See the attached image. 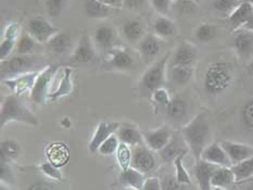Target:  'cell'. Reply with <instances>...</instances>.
Masks as SVG:
<instances>
[{"label":"cell","instance_id":"1","mask_svg":"<svg viewBox=\"0 0 253 190\" xmlns=\"http://www.w3.org/2000/svg\"><path fill=\"white\" fill-rule=\"evenodd\" d=\"M181 138L185 141L187 148L195 159V162L200 160L203 149L212 143L211 127L209 116L206 112H201L184 125L180 130Z\"/></svg>","mask_w":253,"mask_h":190},{"label":"cell","instance_id":"2","mask_svg":"<svg viewBox=\"0 0 253 190\" xmlns=\"http://www.w3.org/2000/svg\"><path fill=\"white\" fill-rule=\"evenodd\" d=\"M233 81V69L227 62H212L205 74V89L208 95L216 97L226 90Z\"/></svg>","mask_w":253,"mask_h":190},{"label":"cell","instance_id":"3","mask_svg":"<svg viewBox=\"0 0 253 190\" xmlns=\"http://www.w3.org/2000/svg\"><path fill=\"white\" fill-rule=\"evenodd\" d=\"M1 118H0V125L3 127L11 122L24 123L31 126H37L38 118L29 108L26 107L20 96L11 95L4 98L1 105Z\"/></svg>","mask_w":253,"mask_h":190},{"label":"cell","instance_id":"4","mask_svg":"<svg viewBox=\"0 0 253 190\" xmlns=\"http://www.w3.org/2000/svg\"><path fill=\"white\" fill-rule=\"evenodd\" d=\"M170 57H172V52H167L146 70L139 83L142 90L152 95L153 91L163 87L168 78V68Z\"/></svg>","mask_w":253,"mask_h":190},{"label":"cell","instance_id":"5","mask_svg":"<svg viewBox=\"0 0 253 190\" xmlns=\"http://www.w3.org/2000/svg\"><path fill=\"white\" fill-rule=\"evenodd\" d=\"M59 71V67H47L41 71L40 75L36 78V81L31 90V98L38 106H45L47 100L50 97V88L52 81L54 79L57 72Z\"/></svg>","mask_w":253,"mask_h":190},{"label":"cell","instance_id":"6","mask_svg":"<svg viewBox=\"0 0 253 190\" xmlns=\"http://www.w3.org/2000/svg\"><path fill=\"white\" fill-rule=\"evenodd\" d=\"M35 59L31 54H18L1 61V77L3 79L13 78L25 73L33 72Z\"/></svg>","mask_w":253,"mask_h":190},{"label":"cell","instance_id":"7","mask_svg":"<svg viewBox=\"0 0 253 190\" xmlns=\"http://www.w3.org/2000/svg\"><path fill=\"white\" fill-rule=\"evenodd\" d=\"M26 32H29L38 42L46 45L59 30L45 16L36 15L29 21L26 25Z\"/></svg>","mask_w":253,"mask_h":190},{"label":"cell","instance_id":"8","mask_svg":"<svg viewBox=\"0 0 253 190\" xmlns=\"http://www.w3.org/2000/svg\"><path fill=\"white\" fill-rule=\"evenodd\" d=\"M233 46L241 62L248 64L253 58V31L239 29L234 33Z\"/></svg>","mask_w":253,"mask_h":190},{"label":"cell","instance_id":"9","mask_svg":"<svg viewBox=\"0 0 253 190\" xmlns=\"http://www.w3.org/2000/svg\"><path fill=\"white\" fill-rule=\"evenodd\" d=\"M97 49L92 38L88 34H83L76 43V47L70 56V62L72 63H89L96 58Z\"/></svg>","mask_w":253,"mask_h":190},{"label":"cell","instance_id":"10","mask_svg":"<svg viewBox=\"0 0 253 190\" xmlns=\"http://www.w3.org/2000/svg\"><path fill=\"white\" fill-rule=\"evenodd\" d=\"M144 136V143L151 149L152 151L159 152L169 144V141L173 138V132L167 125H163L161 127H158L156 129L146 130L142 133Z\"/></svg>","mask_w":253,"mask_h":190},{"label":"cell","instance_id":"11","mask_svg":"<svg viewBox=\"0 0 253 190\" xmlns=\"http://www.w3.org/2000/svg\"><path fill=\"white\" fill-rule=\"evenodd\" d=\"M130 166L144 174L151 172L156 167L153 151L148 148L145 144L133 147V157H131Z\"/></svg>","mask_w":253,"mask_h":190},{"label":"cell","instance_id":"12","mask_svg":"<svg viewBox=\"0 0 253 190\" xmlns=\"http://www.w3.org/2000/svg\"><path fill=\"white\" fill-rule=\"evenodd\" d=\"M117 32L111 25L109 24H102L97 27L93 35V43H95L96 49L99 51H102L104 53H108L110 50L117 46Z\"/></svg>","mask_w":253,"mask_h":190},{"label":"cell","instance_id":"13","mask_svg":"<svg viewBox=\"0 0 253 190\" xmlns=\"http://www.w3.org/2000/svg\"><path fill=\"white\" fill-rule=\"evenodd\" d=\"M41 71H33V72L25 73L23 75L16 76V77L13 78L3 79L2 83L13 92V95L21 96L23 95L24 92L32 90L33 86H34L36 81V78L41 73Z\"/></svg>","mask_w":253,"mask_h":190},{"label":"cell","instance_id":"14","mask_svg":"<svg viewBox=\"0 0 253 190\" xmlns=\"http://www.w3.org/2000/svg\"><path fill=\"white\" fill-rule=\"evenodd\" d=\"M197 58V48L188 41L180 42L175 49L169 62V67L192 65Z\"/></svg>","mask_w":253,"mask_h":190},{"label":"cell","instance_id":"15","mask_svg":"<svg viewBox=\"0 0 253 190\" xmlns=\"http://www.w3.org/2000/svg\"><path fill=\"white\" fill-rule=\"evenodd\" d=\"M200 159L205 160L207 162H210L212 164H215L217 166H224V167H232L233 164L230 162L229 157L224 150L222 145L219 141H212L209 144L205 149H203Z\"/></svg>","mask_w":253,"mask_h":190},{"label":"cell","instance_id":"16","mask_svg":"<svg viewBox=\"0 0 253 190\" xmlns=\"http://www.w3.org/2000/svg\"><path fill=\"white\" fill-rule=\"evenodd\" d=\"M219 144L222 145L224 150L226 151L233 165L238 164V163L253 155V146L236 143V141L232 140H222L219 141Z\"/></svg>","mask_w":253,"mask_h":190},{"label":"cell","instance_id":"17","mask_svg":"<svg viewBox=\"0 0 253 190\" xmlns=\"http://www.w3.org/2000/svg\"><path fill=\"white\" fill-rule=\"evenodd\" d=\"M107 54V63L111 69L119 71H126L133 68L134 58L127 49L115 47Z\"/></svg>","mask_w":253,"mask_h":190},{"label":"cell","instance_id":"18","mask_svg":"<svg viewBox=\"0 0 253 190\" xmlns=\"http://www.w3.org/2000/svg\"><path fill=\"white\" fill-rule=\"evenodd\" d=\"M217 167V165L202 159L195 162V177L200 190H213L211 181Z\"/></svg>","mask_w":253,"mask_h":190},{"label":"cell","instance_id":"19","mask_svg":"<svg viewBox=\"0 0 253 190\" xmlns=\"http://www.w3.org/2000/svg\"><path fill=\"white\" fill-rule=\"evenodd\" d=\"M120 126L121 123L119 122L103 121L99 123L96 128V132L93 134L91 140L89 141V145H88V149H89L91 153L98 151L99 147H100L103 141L107 140L110 136L117 134Z\"/></svg>","mask_w":253,"mask_h":190},{"label":"cell","instance_id":"20","mask_svg":"<svg viewBox=\"0 0 253 190\" xmlns=\"http://www.w3.org/2000/svg\"><path fill=\"white\" fill-rule=\"evenodd\" d=\"M253 14V4L247 1H241L237 8L228 15V25L230 27V32L234 33L248 23V21Z\"/></svg>","mask_w":253,"mask_h":190},{"label":"cell","instance_id":"21","mask_svg":"<svg viewBox=\"0 0 253 190\" xmlns=\"http://www.w3.org/2000/svg\"><path fill=\"white\" fill-rule=\"evenodd\" d=\"M118 138L121 143L128 145L130 147H136L144 143V136L140 130L131 124H121L117 132Z\"/></svg>","mask_w":253,"mask_h":190},{"label":"cell","instance_id":"22","mask_svg":"<svg viewBox=\"0 0 253 190\" xmlns=\"http://www.w3.org/2000/svg\"><path fill=\"white\" fill-rule=\"evenodd\" d=\"M162 49L161 38L155 34H146L138 42V51L145 59L156 58Z\"/></svg>","mask_w":253,"mask_h":190},{"label":"cell","instance_id":"23","mask_svg":"<svg viewBox=\"0 0 253 190\" xmlns=\"http://www.w3.org/2000/svg\"><path fill=\"white\" fill-rule=\"evenodd\" d=\"M146 182L145 174L136 170L134 167H128L120 174V183L123 187L140 190Z\"/></svg>","mask_w":253,"mask_h":190},{"label":"cell","instance_id":"24","mask_svg":"<svg viewBox=\"0 0 253 190\" xmlns=\"http://www.w3.org/2000/svg\"><path fill=\"white\" fill-rule=\"evenodd\" d=\"M194 65H183V67H169L168 78L178 86H185L194 78Z\"/></svg>","mask_w":253,"mask_h":190},{"label":"cell","instance_id":"25","mask_svg":"<svg viewBox=\"0 0 253 190\" xmlns=\"http://www.w3.org/2000/svg\"><path fill=\"white\" fill-rule=\"evenodd\" d=\"M212 187H219V188H227L233 187L235 184H237L236 176L233 172L232 167H224L218 166L216 171L214 172L212 176Z\"/></svg>","mask_w":253,"mask_h":190},{"label":"cell","instance_id":"26","mask_svg":"<svg viewBox=\"0 0 253 190\" xmlns=\"http://www.w3.org/2000/svg\"><path fill=\"white\" fill-rule=\"evenodd\" d=\"M71 46H72V39L69 33L59 31L56 35L52 36L46 43V47L48 50L52 51L56 54H63L70 50Z\"/></svg>","mask_w":253,"mask_h":190},{"label":"cell","instance_id":"27","mask_svg":"<svg viewBox=\"0 0 253 190\" xmlns=\"http://www.w3.org/2000/svg\"><path fill=\"white\" fill-rule=\"evenodd\" d=\"M122 34L127 41L138 43L146 35L145 26L139 20L126 21L122 27Z\"/></svg>","mask_w":253,"mask_h":190},{"label":"cell","instance_id":"28","mask_svg":"<svg viewBox=\"0 0 253 190\" xmlns=\"http://www.w3.org/2000/svg\"><path fill=\"white\" fill-rule=\"evenodd\" d=\"M46 153L49 162L58 167L63 166L69 161V149L62 143H56L49 146Z\"/></svg>","mask_w":253,"mask_h":190},{"label":"cell","instance_id":"29","mask_svg":"<svg viewBox=\"0 0 253 190\" xmlns=\"http://www.w3.org/2000/svg\"><path fill=\"white\" fill-rule=\"evenodd\" d=\"M73 70L71 68H64L62 71V77L60 80V84L58 85V88L54 90L49 97V99L58 100L60 98L67 97L71 95L73 90Z\"/></svg>","mask_w":253,"mask_h":190},{"label":"cell","instance_id":"30","mask_svg":"<svg viewBox=\"0 0 253 190\" xmlns=\"http://www.w3.org/2000/svg\"><path fill=\"white\" fill-rule=\"evenodd\" d=\"M153 32L159 38L164 39V38L175 36L176 32H177V27H176L173 20L168 18L167 15H161L157 18L155 23H153Z\"/></svg>","mask_w":253,"mask_h":190},{"label":"cell","instance_id":"31","mask_svg":"<svg viewBox=\"0 0 253 190\" xmlns=\"http://www.w3.org/2000/svg\"><path fill=\"white\" fill-rule=\"evenodd\" d=\"M84 9L87 16L96 19L108 18L112 13V10H114L108 7V5L103 4L99 0H85Z\"/></svg>","mask_w":253,"mask_h":190},{"label":"cell","instance_id":"32","mask_svg":"<svg viewBox=\"0 0 253 190\" xmlns=\"http://www.w3.org/2000/svg\"><path fill=\"white\" fill-rule=\"evenodd\" d=\"M37 42L29 32H23L16 40L14 51L18 54H33L37 49Z\"/></svg>","mask_w":253,"mask_h":190},{"label":"cell","instance_id":"33","mask_svg":"<svg viewBox=\"0 0 253 190\" xmlns=\"http://www.w3.org/2000/svg\"><path fill=\"white\" fill-rule=\"evenodd\" d=\"M167 112L170 118L176 121L183 119L187 114V102L181 97L176 96L172 98L170 103L167 107Z\"/></svg>","mask_w":253,"mask_h":190},{"label":"cell","instance_id":"34","mask_svg":"<svg viewBox=\"0 0 253 190\" xmlns=\"http://www.w3.org/2000/svg\"><path fill=\"white\" fill-rule=\"evenodd\" d=\"M232 168L237 183L253 178V155L238 163V164L233 165Z\"/></svg>","mask_w":253,"mask_h":190},{"label":"cell","instance_id":"35","mask_svg":"<svg viewBox=\"0 0 253 190\" xmlns=\"http://www.w3.org/2000/svg\"><path fill=\"white\" fill-rule=\"evenodd\" d=\"M21 152V146L19 141L14 139H7L1 141L0 145V153H1V161H13L19 156Z\"/></svg>","mask_w":253,"mask_h":190},{"label":"cell","instance_id":"36","mask_svg":"<svg viewBox=\"0 0 253 190\" xmlns=\"http://www.w3.org/2000/svg\"><path fill=\"white\" fill-rule=\"evenodd\" d=\"M218 34V27L215 24L202 23L195 31V38L199 42H209L213 40Z\"/></svg>","mask_w":253,"mask_h":190},{"label":"cell","instance_id":"37","mask_svg":"<svg viewBox=\"0 0 253 190\" xmlns=\"http://www.w3.org/2000/svg\"><path fill=\"white\" fill-rule=\"evenodd\" d=\"M187 150L186 148H181V147L177 144L174 138L169 141V144L166 147V148L162 149L161 151H159V154L161 155L162 160L166 162H173L176 157L180 154H187Z\"/></svg>","mask_w":253,"mask_h":190},{"label":"cell","instance_id":"38","mask_svg":"<svg viewBox=\"0 0 253 190\" xmlns=\"http://www.w3.org/2000/svg\"><path fill=\"white\" fill-rule=\"evenodd\" d=\"M115 154H117V161L121 170L125 171L130 167L131 157H133V149H130V146L121 143Z\"/></svg>","mask_w":253,"mask_h":190},{"label":"cell","instance_id":"39","mask_svg":"<svg viewBox=\"0 0 253 190\" xmlns=\"http://www.w3.org/2000/svg\"><path fill=\"white\" fill-rule=\"evenodd\" d=\"M186 154H180L178 155L176 159L173 161V164L175 166V176L176 179H177L178 183L181 185H190L191 184V178L188 171L186 170V167L184 165V157Z\"/></svg>","mask_w":253,"mask_h":190},{"label":"cell","instance_id":"40","mask_svg":"<svg viewBox=\"0 0 253 190\" xmlns=\"http://www.w3.org/2000/svg\"><path fill=\"white\" fill-rule=\"evenodd\" d=\"M121 141L118 138L117 134H113L112 136H110L107 140L103 141L101 146L99 147L98 152L104 156H110L114 153H117Z\"/></svg>","mask_w":253,"mask_h":190},{"label":"cell","instance_id":"41","mask_svg":"<svg viewBox=\"0 0 253 190\" xmlns=\"http://www.w3.org/2000/svg\"><path fill=\"white\" fill-rule=\"evenodd\" d=\"M240 119L245 127L253 130V98L247 101L241 109Z\"/></svg>","mask_w":253,"mask_h":190},{"label":"cell","instance_id":"42","mask_svg":"<svg viewBox=\"0 0 253 190\" xmlns=\"http://www.w3.org/2000/svg\"><path fill=\"white\" fill-rule=\"evenodd\" d=\"M68 0H45L46 10L49 16L57 18L63 11Z\"/></svg>","mask_w":253,"mask_h":190},{"label":"cell","instance_id":"43","mask_svg":"<svg viewBox=\"0 0 253 190\" xmlns=\"http://www.w3.org/2000/svg\"><path fill=\"white\" fill-rule=\"evenodd\" d=\"M240 2L238 0H214L213 8L221 13L230 14L233 11L237 8Z\"/></svg>","mask_w":253,"mask_h":190},{"label":"cell","instance_id":"44","mask_svg":"<svg viewBox=\"0 0 253 190\" xmlns=\"http://www.w3.org/2000/svg\"><path fill=\"white\" fill-rule=\"evenodd\" d=\"M41 170L48 178L53 179V181L61 182L63 179L62 172L60 171V168L56 165H53L52 163H50L49 161L42 163V164L41 165Z\"/></svg>","mask_w":253,"mask_h":190},{"label":"cell","instance_id":"45","mask_svg":"<svg viewBox=\"0 0 253 190\" xmlns=\"http://www.w3.org/2000/svg\"><path fill=\"white\" fill-rule=\"evenodd\" d=\"M0 181L5 185L15 184V175L7 161L0 162Z\"/></svg>","mask_w":253,"mask_h":190},{"label":"cell","instance_id":"46","mask_svg":"<svg viewBox=\"0 0 253 190\" xmlns=\"http://www.w3.org/2000/svg\"><path fill=\"white\" fill-rule=\"evenodd\" d=\"M16 40L18 39H14V38L2 37L1 43H0V59H1V61L8 59L11 52L15 50Z\"/></svg>","mask_w":253,"mask_h":190},{"label":"cell","instance_id":"47","mask_svg":"<svg viewBox=\"0 0 253 190\" xmlns=\"http://www.w3.org/2000/svg\"><path fill=\"white\" fill-rule=\"evenodd\" d=\"M161 187L162 190H185V185H181L178 183L176 176L174 175H164L161 179Z\"/></svg>","mask_w":253,"mask_h":190},{"label":"cell","instance_id":"48","mask_svg":"<svg viewBox=\"0 0 253 190\" xmlns=\"http://www.w3.org/2000/svg\"><path fill=\"white\" fill-rule=\"evenodd\" d=\"M152 99H153V101L157 103V105L167 108L170 103L172 98H170L169 91L166 88L161 87V88H159V89L153 91Z\"/></svg>","mask_w":253,"mask_h":190},{"label":"cell","instance_id":"49","mask_svg":"<svg viewBox=\"0 0 253 190\" xmlns=\"http://www.w3.org/2000/svg\"><path fill=\"white\" fill-rule=\"evenodd\" d=\"M149 1L152 8L161 15H168L170 8L173 7V0H149Z\"/></svg>","mask_w":253,"mask_h":190},{"label":"cell","instance_id":"50","mask_svg":"<svg viewBox=\"0 0 253 190\" xmlns=\"http://www.w3.org/2000/svg\"><path fill=\"white\" fill-rule=\"evenodd\" d=\"M173 7L181 13H191L195 12L197 9L196 0H181V1L173 2Z\"/></svg>","mask_w":253,"mask_h":190},{"label":"cell","instance_id":"51","mask_svg":"<svg viewBox=\"0 0 253 190\" xmlns=\"http://www.w3.org/2000/svg\"><path fill=\"white\" fill-rule=\"evenodd\" d=\"M20 34H21L20 25L18 23L12 22V23H10L5 26L2 37H10V38H14V39H18Z\"/></svg>","mask_w":253,"mask_h":190},{"label":"cell","instance_id":"52","mask_svg":"<svg viewBox=\"0 0 253 190\" xmlns=\"http://www.w3.org/2000/svg\"><path fill=\"white\" fill-rule=\"evenodd\" d=\"M140 190H162L160 179L158 177L147 178L144 186H142Z\"/></svg>","mask_w":253,"mask_h":190},{"label":"cell","instance_id":"53","mask_svg":"<svg viewBox=\"0 0 253 190\" xmlns=\"http://www.w3.org/2000/svg\"><path fill=\"white\" fill-rule=\"evenodd\" d=\"M147 0H123V9L138 10L146 4Z\"/></svg>","mask_w":253,"mask_h":190},{"label":"cell","instance_id":"54","mask_svg":"<svg viewBox=\"0 0 253 190\" xmlns=\"http://www.w3.org/2000/svg\"><path fill=\"white\" fill-rule=\"evenodd\" d=\"M27 190H56L51 184L46 182H38L33 184Z\"/></svg>","mask_w":253,"mask_h":190},{"label":"cell","instance_id":"55","mask_svg":"<svg viewBox=\"0 0 253 190\" xmlns=\"http://www.w3.org/2000/svg\"><path fill=\"white\" fill-rule=\"evenodd\" d=\"M112 9H123V0H99Z\"/></svg>","mask_w":253,"mask_h":190},{"label":"cell","instance_id":"56","mask_svg":"<svg viewBox=\"0 0 253 190\" xmlns=\"http://www.w3.org/2000/svg\"><path fill=\"white\" fill-rule=\"evenodd\" d=\"M237 184H238V190H253V178H250L248 181H244Z\"/></svg>","mask_w":253,"mask_h":190},{"label":"cell","instance_id":"57","mask_svg":"<svg viewBox=\"0 0 253 190\" xmlns=\"http://www.w3.org/2000/svg\"><path fill=\"white\" fill-rule=\"evenodd\" d=\"M247 73H248L250 77H253V58L251 59V61L247 64Z\"/></svg>","mask_w":253,"mask_h":190},{"label":"cell","instance_id":"58","mask_svg":"<svg viewBox=\"0 0 253 190\" xmlns=\"http://www.w3.org/2000/svg\"><path fill=\"white\" fill-rule=\"evenodd\" d=\"M243 29H247V30H250V31H253V14L250 18V20L248 21V23H247Z\"/></svg>","mask_w":253,"mask_h":190},{"label":"cell","instance_id":"59","mask_svg":"<svg viewBox=\"0 0 253 190\" xmlns=\"http://www.w3.org/2000/svg\"><path fill=\"white\" fill-rule=\"evenodd\" d=\"M0 190H10V189L8 188V185L1 183V185H0Z\"/></svg>","mask_w":253,"mask_h":190},{"label":"cell","instance_id":"60","mask_svg":"<svg viewBox=\"0 0 253 190\" xmlns=\"http://www.w3.org/2000/svg\"><path fill=\"white\" fill-rule=\"evenodd\" d=\"M213 190H229L227 188H219V187H214Z\"/></svg>","mask_w":253,"mask_h":190},{"label":"cell","instance_id":"61","mask_svg":"<svg viewBox=\"0 0 253 190\" xmlns=\"http://www.w3.org/2000/svg\"><path fill=\"white\" fill-rule=\"evenodd\" d=\"M119 190H135V189H131V188H126V187H123V188H121V189H119Z\"/></svg>","mask_w":253,"mask_h":190},{"label":"cell","instance_id":"62","mask_svg":"<svg viewBox=\"0 0 253 190\" xmlns=\"http://www.w3.org/2000/svg\"><path fill=\"white\" fill-rule=\"evenodd\" d=\"M244 1H247V2H250L253 4V0H244Z\"/></svg>","mask_w":253,"mask_h":190},{"label":"cell","instance_id":"63","mask_svg":"<svg viewBox=\"0 0 253 190\" xmlns=\"http://www.w3.org/2000/svg\"><path fill=\"white\" fill-rule=\"evenodd\" d=\"M177 1H181V0H173V2H177Z\"/></svg>","mask_w":253,"mask_h":190},{"label":"cell","instance_id":"64","mask_svg":"<svg viewBox=\"0 0 253 190\" xmlns=\"http://www.w3.org/2000/svg\"><path fill=\"white\" fill-rule=\"evenodd\" d=\"M196 1H197V2H198V1H199V0H196Z\"/></svg>","mask_w":253,"mask_h":190}]
</instances>
